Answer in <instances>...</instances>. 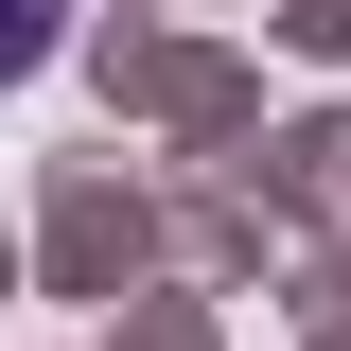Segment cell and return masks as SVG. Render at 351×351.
I'll return each instance as SVG.
<instances>
[{
    "mask_svg": "<svg viewBox=\"0 0 351 351\" xmlns=\"http://www.w3.org/2000/svg\"><path fill=\"white\" fill-rule=\"evenodd\" d=\"M53 36H71V0H0V88L36 71V53H53Z\"/></svg>",
    "mask_w": 351,
    "mask_h": 351,
    "instance_id": "1",
    "label": "cell"
}]
</instances>
